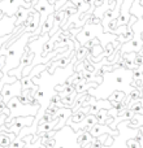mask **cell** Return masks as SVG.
Returning <instances> with one entry per match:
<instances>
[{
    "label": "cell",
    "instance_id": "6da1fadb",
    "mask_svg": "<svg viewBox=\"0 0 143 148\" xmlns=\"http://www.w3.org/2000/svg\"><path fill=\"white\" fill-rule=\"evenodd\" d=\"M22 91V84L20 81H16L12 84H5L4 88H3V99L4 103L9 101L10 97H17V95H20V92Z\"/></svg>",
    "mask_w": 143,
    "mask_h": 148
}]
</instances>
